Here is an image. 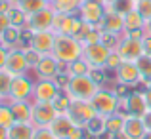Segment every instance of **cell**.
I'll use <instances>...</instances> for the list:
<instances>
[{"label":"cell","instance_id":"484cf974","mask_svg":"<svg viewBox=\"0 0 151 139\" xmlns=\"http://www.w3.org/2000/svg\"><path fill=\"white\" fill-rule=\"evenodd\" d=\"M84 132L90 133V135H94V137H100L101 139L103 135H105V118L100 116V114L94 116L92 120L84 126Z\"/></svg>","mask_w":151,"mask_h":139},{"label":"cell","instance_id":"d6a6232c","mask_svg":"<svg viewBox=\"0 0 151 139\" xmlns=\"http://www.w3.org/2000/svg\"><path fill=\"white\" fill-rule=\"evenodd\" d=\"M33 139H59V137L50 130V126H37Z\"/></svg>","mask_w":151,"mask_h":139},{"label":"cell","instance_id":"83f0119b","mask_svg":"<svg viewBox=\"0 0 151 139\" xmlns=\"http://www.w3.org/2000/svg\"><path fill=\"white\" fill-rule=\"evenodd\" d=\"M12 80H14V74L6 69H0V99L2 101H8V97H10Z\"/></svg>","mask_w":151,"mask_h":139},{"label":"cell","instance_id":"4316f807","mask_svg":"<svg viewBox=\"0 0 151 139\" xmlns=\"http://www.w3.org/2000/svg\"><path fill=\"white\" fill-rule=\"evenodd\" d=\"M17 6H19V10H21L25 15H29V14L38 11V10L48 8L50 4H46L44 0H17Z\"/></svg>","mask_w":151,"mask_h":139},{"label":"cell","instance_id":"f546056e","mask_svg":"<svg viewBox=\"0 0 151 139\" xmlns=\"http://www.w3.org/2000/svg\"><path fill=\"white\" fill-rule=\"evenodd\" d=\"M136 65H138V69H140L142 76H144V86H147L151 82V53H144L136 61Z\"/></svg>","mask_w":151,"mask_h":139},{"label":"cell","instance_id":"8d00e7d4","mask_svg":"<svg viewBox=\"0 0 151 139\" xmlns=\"http://www.w3.org/2000/svg\"><path fill=\"white\" fill-rule=\"evenodd\" d=\"M25 55H27V61H29L31 69H35V67H37V63L40 61V57H42V55L37 53V51H33L31 48H27V50H25Z\"/></svg>","mask_w":151,"mask_h":139},{"label":"cell","instance_id":"9c48e42d","mask_svg":"<svg viewBox=\"0 0 151 139\" xmlns=\"http://www.w3.org/2000/svg\"><path fill=\"white\" fill-rule=\"evenodd\" d=\"M63 90L58 86L55 80H46V78H37L33 90V101H50L54 103L61 95Z\"/></svg>","mask_w":151,"mask_h":139},{"label":"cell","instance_id":"5b68a950","mask_svg":"<svg viewBox=\"0 0 151 139\" xmlns=\"http://www.w3.org/2000/svg\"><path fill=\"white\" fill-rule=\"evenodd\" d=\"M33 90H35V80L29 74H19L14 76L12 80V88H10V97L4 103H12V101H33Z\"/></svg>","mask_w":151,"mask_h":139},{"label":"cell","instance_id":"836d02e7","mask_svg":"<svg viewBox=\"0 0 151 139\" xmlns=\"http://www.w3.org/2000/svg\"><path fill=\"white\" fill-rule=\"evenodd\" d=\"M136 10L145 21L151 19V0H138L136 2Z\"/></svg>","mask_w":151,"mask_h":139},{"label":"cell","instance_id":"7c38bea8","mask_svg":"<svg viewBox=\"0 0 151 139\" xmlns=\"http://www.w3.org/2000/svg\"><path fill=\"white\" fill-rule=\"evenodd\" d=\"M103 15H105V6H103L101 0H84V4L78 10V17L84 23L100 27Z\"/></svg>","mask_w":151,"mask_h":139},{"label":"cell","instance_id":"d4e9b609","mask_svg":"<svg viewBox=\"0 0 151 139\" xmlns=\"http://www.w3.org/2000/svg\"><path fill=\"white\" fill-rule=\"evenodd\" d=\"M84 0H54L50 4L58 14H78Z\"/></svg>","mask_w":151,"mask_h":139},{"label":"cell","instance_id":"7402d4cb","mask_svg":"<svg viewBox=\"0 0 151 139\" xmlns=\"http://www.w3.org/2000/svg\"><path fill=\"white\" fill-rule=\"evenodd\" d=\"M35 130H37V126H35V124L15 122V124L8 130V139H33Z\"/></svg>","mask_w":151,"mask_h":139},{"label":"cell","instance_id":"8992f818","mask_svg":"<svg viewBox=\"0 0 151 139\" xmlns=\"http://www.w3.org/2000/svg\"><path fill=\"white\" fill-rule=\"evenodd\" d=\"M117 51L119 55H121L122 61H128V63H136L138 59L142 57V55L145 53L144 50V40L142 38H132V36H122V40L119 42L117 46Z\"/></svg>","mask_w":151,"mask_h":139},{"label":"cell","instance_id":"7a4b0ae2","mask_svg":"<svg viewBox=\"0 0 151 139\" xmlns=\"http://www.w3.org/2000/svg\"><path fill=\"white\" fill-rule=\"evenodd\" d=\"M100 90L101 84L94 80L92 74H82V76H71L67 86L63 88V93L71 101H90Z\"/></svg>","mask_w":151,"mask_h":139},{"label":"cell","instance_id":"e575fe53","mask_svg":"<svg viewBox=\"0 0 151 139\" xmlns=\"http://www.w3.org/2000/svg\"><path fill=\"white\" fill-rule=\"evenodd\" d=\"M121 63H122V59H121V55L117 53V51H111V55H109V61H107V67H105V71H117L119 67H121Z\"/></svg>","mask_w":151,"mask_h":139},{"label":"cell","instance_id":"cb8c5ba5","mask_svg":"<svg viewBox=\"0 0 151 139\" xmlns=\"http://www.w3.org/2000/svg\"><path fill=\"white\" fill-rule=\"evenodd\" d=\"M71 126H73V122H71V118L67 116V114H58V116H55V120L50 124V130H52V132H54L59 139H63V137H67Z\"/></svg>","mask_w":151,"mask_h":139},{"label":"cell","instance_id":"6da1fadb","mask_svg":"<svg viewBox=\"0 0 151 139\" xmlns=\"http://www.w3.org/2000/svg\"><path fill=\"white\" fill-rule=\"evenodd\" d=\"M84 53V46L81 40H77L71 34H55V44H54V55L61 65H71V63L78 61Z\"/></svg>","mask_w":151,"mask_h":139},{"label":"cell","instance_id":"e0dca14e","mask_svg":"<svg viewBox=\"0 0 151 139\" xmlns=\"http://www.w3.org/2000/svg\"><path fill=\"white\" fill-rule=\"evenodd\" d=\"M147 132H149V126H147L145 118L134 116V114H126L124 130H122L124 139H145Z\"/></svg>","mask_w":151,"mask_h":139},{"label":"cell","instance_id":"d590c367","mask_svg":"<svg viewBox=\"0 0 151 139\" xmlns=\"http://www.w3.org/2000/svg\"><path fill=\"white\" fill-rule=\"evenodd\" d=\"M12 27V17H10V14H2L0 11V36H2L4 33H6L8 29Z\"/></svg>","mask_w":151,"mask_h":139},{"label":"cell","instance_id":"7dc6e473","mask_svg":"<svg viewBox=\"0 0 151 139\" xmlns=\"http://www.w3.org/2000/svg\"><path fill=\"white\" fill-rule=\"evenodd\" d=\"M2 2H4V0H0V4H2Z\"/></svg>","mask_w":151,"mask_h":139},{"label":"cell","instance_id":"f1b7e54d","mask_svg":"<svg viewBox=\"0 0 151 139\" xmlns=\"http://www.w3.org/2000/svg\"><path fill=\"white\" fill-rule=\"evenodd\" d=\"M92 71L94 69L84 61V57H81L78 61L67 65V73H69V76H82V74H90Z\"/></svg>","mask_w":151,"mask_h":139},{"label":"cell","instance_id":"d6986e66","mask_svg":"<svg viewBox=\"0 0 151 139\" xmlns=\"http://www.w3.org/2000/svg\"><path fill=\"white\" fill-rule=\"evenodd\" d=\"M78 21L77 14H58L55 11V19H54V33L55 34H71L73 36L75 25Z\"/></svg>","mask_w":151,"mask_h":139},{"label":"cell","instance_id":"b9f144b4","mask_svg":"<svg viewBox=\"0 0 151 139\" xmlns=\"http://www.w3.org/2000/svg\"><path fill=\"white\" fill-rule=\"evenodd\" d=\"M144 34H149V36H151V19H149V21H145V27H144Z\"/></svg>","mask_w":151,"mask_h":139},{"label":"cell","instance_id":"9a60e30c","mask_svg":"<svg viewBox=\"0 0 151 139\" xmlns=\"http://www.w3.org/2000/svg\"><path fill=\"white\" fill-rule=\"evenodd\" d=\"M54 103L50 101H33V124L35 126H50L58 116Z\"/></svg>","mask_w":151,"mask_h":139},{"label":"cell","instance_id":"8fae6325","mask_svg":"<svg viewBox=\"0 0 151 139\" xmlns=\"http://www.w3.org/2000/svg\"><path fill=\"white\" fill-rule=\"evenodd\" d=\"M67 67L61 65V63L58 61V59L54 57V55H42L40 61L37 63V67H35V74H37V78H46V80H55V78L59 76V73L61 71H65Z\"/></svg>","mask_w":151,"mask_h":139},{"label":"cell","instance_id":"5bb4252c","mask_svg":"<svg viewBox=\"0 0 151 139\" xmlns=\"http://www.w3.org/2000/svg\"><path fill=\"white\" fill-rule=\"evenodd\" d=\"M6 71H10L14 76H19V74H29L31 65H29V61H27L25 50H19V48H10V50H8Z\"/></svg>","mask_w":151,"mask_h":139},{"label":"cell","instance_id":"ffe728a7","mask_svg":"<svg viewBox=\"0 0 151 139\" xmlns=\"http://www.w3.org/2000/svg\"><path fill=\"white\" fill-rule=\"evenodd\" d=\"M12 107L15 122H27L33 124V101H12L8 103Z\"/></svg>","mask_w":151,"mask_h":139},{"label":"cell","instance_id":"ee69618b","mask_svg":"<svg viewBox=\"0 0 151 139\" xmlns=\"http://www.w3.org/2000/svg\"><path fill=\"white\" fill-rule=\"evenodd\" d=\"M44 2H46V4H52V2H54V0H44Z\"/></svg>","mask_w":151,"mask_h":139},{"label":"cell","instance_id":"1f68e13d","mask_svg":"<svg viewBox=\"0 0 151 139\" xmlns=\"http://www.w3.org/2000/svg\"><path fill=\"white\" fill-rule=\"evenodd\" d=\"M71 103H73V101H71V99L61 92V95H59V97L54 101V107H55V110H58L59 114H67V110H69Z\"/></svg>","mask_w":151,"mask_h":139},{"label":"cell","instance_id":"c3c4849f","mask_svg":"<svg viewBox=\"0 0 151 139\" xmlns=\"http://www.w3.org/2000/svg\"><path fill=\"white\" fill-rule=\"evenodd\" d=\"M63 139H69V137H63Z\"/></svg>","mask_w":151,"mask_h":139},{"label":"cell","instance_id":"681fc988","mask_svg":"<svg viewBox=\"0 0 151 139\" xmlns=\"http://www.w3.org/2000/svg\"><path fill=\"white\" fill-rule=\"evenodd\" d=\"M136 2H138V0H136Z\"/></svg>","mask_w":151,"mask_h":139},{"label":"cell","instance_id":"74e56055","mask_svg":"<svg viewBox=\"0 0 151 139\" xmlns=\"http://www.w3.org/2000/svg\"><path fill=\"white\" fill-rule=\"evenodd\" d=\"M84 128H81V126H71V130H69V133H67V137L69 139H84Z\"/></svg>","mask_w":151,"mask_h":139},{"label":"cell","instance_id":"7bdbcfd3","mask_svg":"<svg viewBox=\"0 0 151 139\" xmlns=\"http://www.w3.org/2000/svg\"><path fill=\"white\" fill-rule=\"evenodd\" d=\"M0 139H8V130L0 126Z\"/></svg>","mask_w":151,"mask_h":139},{"label":"cell","instance_id":"f6af8a7d","mask_svg":"<svg viewBox=\"0 0 151 139\" xmlns=\"http://www.w3.org/2000/svg\"><path fill=\"white\" fill-rule=\"evenodd\" d=\"M103 2H115V0H103Z\"/></svg>","mask_w":151,"mask_h":139},{"label":"cell","instance_id":"60d3db41","mask_svg":"<svg viewBox=\"0 0 151 139\" xmlns=\"http://www.w3.org/2000/svg\"><path fill=\"white\" fill-rule=\"evenodd\" d=\"M144 50H145V53H151V36L149 34H144Z\"/></svg>","mask_w":151,"mask_h":139},{"label":"cell","instance_id":"52a82bcc","mask_svg":"<svg viewBox=\"0 0 151 139\" xmlns=\"http://www.w3.org/2000/svg\"><path fill=\"white\" fill-rule=\"evenodd\" d=\"M67 116L71 118V122H73L75 126L84 128L94 116H98V113H96V109L92 107L90 101H73L71 107H69V110H67Z\"/></svg>","mask_w":151,"mask_h":139},{"label":"cell","instance_id":"4dcf8cb0","mask_svg":"<svg viewBox=\"0 0 151 139\" xmlns=\"http://www.w3.org/2000/svg\"><path fill=\"white\" fill-rule=\"evenodd\" d=\"M14 124H15V118H14V113H12V107L8 103H2L0 105V126L10 130Z\"/></svg>","mask_w":151,"mask_h":139},{"label":"cell","instance_id":"4fadbf2b","mask_svg":"<svg viewBox=\"0 0 151 139\" xmlns=\"http://www.w3.org/2000/svg\"><path fill=\"white\" fill-rule=\"evenodd\" d=\"M122 107H124L126 114H134V116H142V118H145L149 114L144 92H132L126 97H121V109Z\"/></svg>","mask_w":151,"mask_h":139},{"label":"cell","instance_id":"277c9868","mask_svg":"<svg viewBox=\"0 0 151 139\" xmlns=\"http://www.w3.org/2000/svg\"><path fill=\"white\" fill-rule=\"evenodd\" d=\"M54 19H55V10L52 6L38 10L35 14L25 15V25L23 29L31 31V33H44V31L54 29Z\"/></svg>","mask_w":151,"mask_h":139},{"label":"cell","instance_id":"ab89813d","mask_svg":"<svg viewBox=\"0 0 151 139\" xmlns=\"http://www.w3.org/2000/svg\"><path fill=\"white\" fill-rule=\"evenodd\" d=\"M144 95H145V103H147V110H149V114H151V82L145 86Z\"/></svg>","mask_w":151,"mask_h":139},{"label":"cell","instance_id":"f35d334b","mask_svg":"<svg viewBox=\"0 0 151 139\" xmlns=\"http://www.w3.org/2000/svg\"><path fill=\"white\" fill-rule=\"evenodd\" d=\"M6 59H8V48L0 44V69H6Z\"/></svg>","mask_w":151,"mask_h":139},{"label":"cell","instance_id":"3957f363","mask_svg":"<svg viewBox=\"0 0 151 139\" xmlns=\"http://www.w3.org/2000/svg\"><path fill=\"white\" fill-rule=\"evenodd\" d=\"M90 103H92V107L96 109V113L100 114V116H103V118L111 116V114H115V113L121 110V99L115 95L113 90L101 88L100 92L90 99Z\"/></svg>","mask_w":151,"mask_h":139},{"label":"cell","instance_id":"bcb514c9","mask_svg":"<svg viewBox=\"0 0 151 139\" xmlns=\"http://www.w3.org/2000/svg\"><path fill=\"white\" fill-rule=\"evenodd\" d=\"M2 103H4V101H2V99H0V105H2Z\"/></svg>","mask_w":151,"mask_h":139},{"label":"cell","instance_id":"2e32d148","mask_svg":"<svg viewBox=\"0 0 151 139\" xmlns=\"http://www.w3.org/2000/svg\"><path fill=\"white\" fill-rule=\"evenodd\" d=\"M55 44V33L54 31H44V33H33L29 40V48L37 51L38 55H52Z\"/></svg>","mask_w":151,"mask_h":139},{"label":"cell","instance_id":"ac0fdd59","mask_svg":"<svg viewBox=\"0 0 151 139\" xmlns=\"http://www.w3.org/2000/svg\"><path fill=\"white\" fill-rule=\"evenodd\" d=\"M100 29L113 34H124V17H122V14L115 11L113 8H105V15H103L100 23Z\"/></svg>","mask_w":151,"mask_h":139},{"label":"cell","instance_id":"30bf717a","mask_svg":"<svg viewBox=\"0 0 151 139\" xmlns=\"http://www.w3.org/2000/svg\"><path fill=\"white\" fill-rule=\"evenodd\" d=\"M115 78H117L119 84H124V86H128V88L144 84V76H142L138 65L136 63H128V61L121 63V67L115 71Z\"/></svg>","mask_w":151,"mask_h":139},{"label":"cell","instance_id":"44dd1931","mask_svg":"<svg viewBox=\"0 0 151 139\" xmlns=\"http://www.w3.org/2000/svg\"><path fill=\"white\" fill-rule=\"evenodd\" d=\"M124 122H126V113H122V110L111 114V116H105V135H113V137L122 135Z\"/></svg>","mask_w":151,"mask_h":139},{"label":"cell","instance_id":"603a6c76","mask_svg":"<svg viewBox=\"0 0 151 139\" xmlns=\"http://www.w3.org/2000/svg\"><path fill=\"white\" fill-rule=\"evenodd\" d=\"M122 17H124V34L134 33V31H144V27H145V19L142 17L140 14H138V10H130V11H126Z\"/></svg>","mask_w":151,"mask_h":139},{"label":"cell","instance_id":"ba28073f","mask_svg":"<svg viewBox=\"0 0 151 139\" xmlns=\"http://www.w3.org/2000/svg\"><path fill=\"white\" fill-rule=\"evenodd\" d=\"M109 55H111V50L107 46H103L101 42H96V44H88L84 46V61L88 63L92 69H105L107 67V61H109Z\"/></svg>","mask_w":151,"mask_h":139}]
</instances>
